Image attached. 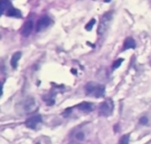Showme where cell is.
Here are the masks:
<instances>
[{"instance_id":"obj_1","label":"cell","mask_w":151,"mask_h":144,"mask_svg":"<svg viewBox=\"0 0 151 144\" xmlns=\"http://www.w3.org/2000/svg\"><path fill=\"white\" fill-rule=\"evenodd\" d=\"M85 90L88 96H92L97 98L103 97L105 94V87L94 81L88 82L85 86Z\"/></svg>"},{"instance_id":"obj_2","label":"cell","mask_w":151,"mask_h":144,"mask_svg":"<svg viewBox=\"0 0 151 144\" xmlns=\"http://www.w3.org/2000/svg\"><path fill=\"white\" fill-rule=\"evenodd\" d=\"M17 110L22 114L31 113L35 110V101L33 97H27L17 104Z\"/></svg>"},{"instance_id":"obj_3","label":"cell","mask_w":151,"mask_h":144,"mask_svg":"<svg viewBox=\"0 0 151 144\" xmlns=\"http://www.w3.org/2000/svg\"><path fill=\"white\" fill-rule=\"evenodd\" d=\"M111 20H112V13L111 12L104 13L101 18V20H100V23H99V26L97 28V34L104 35L109 28V26H110Z\"/></svg>"},{"instance_id":"obj_4","label":"cell","mask_w":151,"mask_h":144,"mask_svg":"<svg viewBox=\"0 0 151 144\" xmlns=\"http://www.w3.org/2000/svg\"><path fill=\"white\" fill-rule=\"evenodd\" d=\"M113 110H114V103L111 99L108 98L100 104L99 114L104 117H109L112 114Z\"/></svg>"},{"instance_id":"obj_5","label":"cell","mask_w":151,"mask_h":144,"mask_svg":"<svg viewBox=\"0 0 151 144\" xmlns=\"http://www.w3.org/2000/svg\"><path fill=\"white\" fill-rule=\"evenodd\" d=\"M42 119L41 115H34L26 120L25 125L27 127L30 129H36L37 127L42 123Z\"/></svg>"},{"instance_id":"obj_6","label":"cell","mask_w":151,"mask_h":144,"mask_svg":"<svg viewBox=\"0 0 151 144\" xmlns=\"http://www.w3.org/2000/svg\"><path fill=\"white\" fill-rule=\"evenodd\" d=\"M51 23V19L50 17L48 16H43L42 18L39 19V20L36 22V25H35V30L36 32H40V31H42L43 29L47 28Z\"/></svg>"},{"instance_id":"obj_7","label":"cell","mask_w":151,"mask_h":144,"mask_svg":"<svg viewBox=\"0 0 151 144\" xmlns=\"http://www.w3.org/2000/svg\"><path fill=\"white\" fill-rule=\"evenodd\" d=\"M34 27V23L32 20H27L24 23V25L22 26L21 29H20V34L24 36V37H27L30 35V34L32 33Z\"/></svg>"},{"instance_id":"obj_8","label":"cell","mask_w":151,"mask_h":144,"mask_svg":"<svg viewBox=\"0 0 151 144\" xmlns=\"http://www.w3.org/2000/svg\"><path fill=\"white\" fill-rule=\"evenodd\" d=\"M78 109L85 113H89L90 112L93 111L94 109V104H91V103H88V102H82L80 104L77 105Z\"/></svg>"},{"instance_id":"obj_9","label":"cell","mask_w":151,"mask_h":144,"mask_svg":"<svg viewBox=\"0 0 151 144\" xmlns=\"http://www.w3.org/2000/svg\"><path fill=\"white\" fill-rule=\"evenodd\" d=\"M136 47V43L135 41L132 38V37H127L123 44V50H129V49H134Z\"/></svg>"},{"instance_id":"obj_10","label":"cell","mask_w":151,"mask_h":144,"mask_svg":"<svg viewBox=\"0 0 151 144\" xmlns=\"http://www.w3.org/2000/svg\"><path fill=\"white\" fill-rule=\"evenodd\" d=\"M12 7L11 2L9 0H1L0 1V11H1V14H4L7 12V11Z\"/></svg>"},{"instance_id":"obj_11","label":"cell","mask_w":151,"mask_h":144,"mask_svg":"<svg viewBox=\"0 0 151 144\" xmlns=\"http://www.w3.org/2000/svg\"><path fill=\"white\" fill-rule=\"evenodd\" d=\"M21 52L20 51H17V52H15L13 55H12V58H11V66H12V67L13 68V69H16L17 68V66H18V62H19V58H21Z\"/></svg>"},{"instance_id":"obj_12","label":"cell","mask_w":151,"mask_h":144,"mask_svg":"<svg viewBox=\"0 0 151 144\" xmlns=\"http://www.w3.org/2000/svg\"><path fill=\"white\" fill-rule=\"evenodd\" d=\"M5 14H6V16H9V17H15V18H21L22 17L21 12L19 10L14 8V7H11Z\"/></svg>"},{"instance_id":"obj_13","label":"cell","mask_w":151,"mask_h":144,"mask_svg":"<svg viewBox=\"0 0 151 144\" xmlns=\"http://www.w3.org/2000/svg\"><path fill=\"white\" fill-rule=\"evenodd\" d=\"M85 137H86V135L82 130L77 131L74 135V138L77 142H83L85 140Z\"/></svg>"},{"instance_id":"obj_14","label":"cell","mask_w":151,"mask_h":144,"mask_svg":"<svg viewBox=\"0 0 151 144\" xmlns=\"http://www.w3.org/2000/svg\"><path fill=\"white\" fill-rule=\"evenodd\" d=\"M43 99H44L45 103L47 104V105H49V106H51V105H53V104H55L54 96H51V95H50H50H48L47 96H44V97H43Z\"/></svg>"},{"instance_id":"obj_15","label":"cell","mask_w":151,"mask_h":144,"mask_svg":"<svg viewBox=\"0 0 151 144\" xmlns=\"http://www.w3.org/2000/svg\"><path fill=\"white\" fill-rule=\"evenodd\" d=\"M129 140H130V135H124L119 141V144H129Z\"/></svg>"},{"instance_id":"obj_16","label":"cell","mask_w":151,"mask_h":144,"mask_svg":"<svg viewBox=\"0 0 151 144\" xmlns=\"http://www.w3.org/2000/svg\"><path fill=\"white\" fill-rule=\"evenodd\" d=\"M95 24H96V19H90L89 22L85 26V28H86L88 31H90V30L93 28V27H94Z\"/></svg>"},{"instance_id":"obj_17","label":"cell","mask_w":151,"mask_h":144,"mask_svg":"<svg viewBox=\"0 0 151 144\" xmlns=\"http://www.w3.org/2000/svg\"><path fill=\"white\" fill-rule=\"evenodd\" d=\"M123 61H124V59L123 58H119V59H118V60H116L114 63H113V65H112V69H117V68H119L120 66H121V64L123 63Z\"/></svg>"},{"instance_id":"obj_18","label":"cell","mask_w":151,"mask_h":144,"mask_svg":"<svg viewBox=\"0 0 151 144\" xmlns=\"http://www.w3.org/2000/svg\"><path fill=\"white\" fill-rule=\"evenodd\" d=\"M139 122H140V124H141V125L147 126V125L149 124V119H148V117H146V116H143V117H142V118L140 119Z\"/></svg>"},{"instance_id":"obj_19","label":"cell","mask_w":151,"mask_h":144,"mask_svg":"<svg viewBox=\"0 0 151 144\" xmlns=\"http://www.w3.org/2000/svg\"><path fill=\"white\" fill-rule=\"evenodd\" d=\"M72 111H73V108H67V109H65V112H63V116L64 117H67V116L71 115Z\"/></svg>"},{"instance_id":"obj_20","label":"cell","mask_w":151,"mask_h":144,"mask_svg":"<svg viewBox=\"0 0 151 144\" xmlns=\"http://www.w3.org/2000/svg\"><path fill=\"white\" fill-rule=\"evenodd\" d=\"M68 144H81L80 142H71V143H69Z\"/></svg>"},{"instance_id":"obj_21","label":"cell","mask_w":151,"mask_h":144,"mask_svg":"<svg viewBox=\"0 0 151 144\" xmlns=\"http://www.w3.org/2000/svg\"><path fill=\"white\" fill-rule=\"evenodd\" d=\"M110 1H111V0H104V2H106V3H109Z\"/></svg>"},{"instance_id":"obj_22","label":"cell","mask_w":151,"mask_h":144,"mask_svg":"<svg viewBox=\"0 0 151 144\" xmlns=\"http://www.w3.org/2000/svg\"><path fill=\"white\" fill-rule=\"evenodd\" d=\"M150 66H151V58H150Z\"/></svg>"},{"instance_id":"obj_23","label":"cell","mask_w":151,"mask_h":144,"mask_svg":"<svg viewBox=\"0 0 151 144\" xmlns=\"http://www.w3.org/2000/svg\"><path fill=\"white\" fill-rule=\"evenodd\" d=\"M36 144H40V143H36Z\"/></svg>"}]
</instances>
